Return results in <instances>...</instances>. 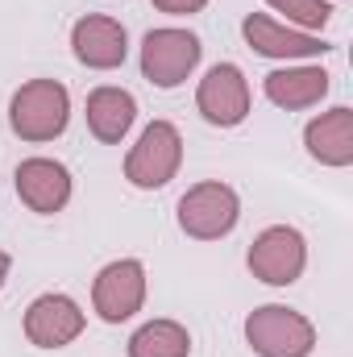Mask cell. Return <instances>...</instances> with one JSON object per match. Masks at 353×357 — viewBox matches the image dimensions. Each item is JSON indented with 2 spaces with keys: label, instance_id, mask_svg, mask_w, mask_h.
<instances>
[{
  "label": "cell",
  "instance_id": "cell-1",
  "mask_svg": "<svg viewBox=\"0 0 353 357\" xmlns=\"http://www.w3.org/2000/svg\"><path fill=\"white\" fill-rule=\"evenodd\" d=\"M71 121V96L59 79H29L8 104V125L21 142H54Z\"/></svg>",
  "mask_w": 353,
  "mask_h": 357
},
{
  "label": "cell",
  "instance_id": "cell-2",
  "mask_svg": "<svg viewBox=\"0 0 353 357\" xmlns=\"http://www.w3.org/2000/svg\"><path fill=\"white\" fill-rule=\"evenodd\" d=\"M246 341H250V349L258 357H308L316 349V328L295 307L266 303L258 312H250Z\"/></svg>",
  "mask_w": 353,
  "mask_h": 357
},
{
  "label": "cell",
  "instance_id": "cell-3",
  "mask_svg": "<svg viewBox=\"0 0 353 357\" xmlns=\"http://www.w3.org/2000/svg\"><path fill=\"white\" fill-rule=\"evenodd\" d=\"M237 216H241L237 191L229 183H216V178L187 187L183 199H179V229L187 237H195V241H220V237H229L233 225H237Z\"/></svg>",
  "mask_w": 353,
  "mask_h": 357
},
{
  "label": "cell",
  "instance_id": "cell-4",
  "mask_svg": "<svg viewBox=\"0 0 353 357\" xmlns=\"http://www.w3.org/2000/svg\"><path fill=\"white\" fill-rule=\"evenodd\" d=\"M183 162V137L171 121H154L146 125V133L137 137V146L125 158V178L142 191H158L179 175Z\"/></svg>",
  "mask_w": 353,
  "mask_h": 357
},
{
  "label": "cell",
  "instance_id": "cell-5",
  "mask_svg": "<svg viewBox=\"0 0 353 357\" xmlns=\"http://www.w3.org/2000/svg\"><path fill=\"white\" fill-rule=\"evenodd\" d=\"M204 46L191 29H150L142 42V75L154 88H179L195 63H200Z\"/></svg>",
  "mask_w": 353,
  "mask_h": 357
},
{
  "label": "cell",
  "instance_id": "cell-6",
  "mask_svg": "<svg viewBox=\"0 0 353 357\" xmlns=\"http://www.w3.org/2000/svg\"><path fill=\"white\" fill-rule=\"evenodd\" d=\"M91 303H96V316L108 320V324H121L133 312H142V303H146V266L137 258L108 262L91 282Z\"/></svg>",
  "mask_w": 353,
  "mask_h": 357
},
{
  "label": "cell",
  "instance_id": "cell-7",
  "mask_svg": "<svg viewBox=\"0 0 353 357\" xmlns=\"http://www.w3.org/2000/svg\"><path fill=\"white\" fill-rule=\"evenodd\" d=\"M195 108L208 125H220V129H233L250 116V84L241 75V67L233 63H216L195 91Z\"/></svg>",
  "mask_w": 353,
  "mask_h": 357
},
{
  "label": "cell",
  "instance_id": "cell-8",
  "mask_svg": "<svg viewBox=\"0 0 353 357\" xmlns=\"http://www.w3.org/2000/svg\"><path fill=\"white\" fill-rule=\"evenodd\" d=\"M303 266H308V245L287 225H270L250 245V270L254 278H262L270 287H291L303 274Z\"/></svg>",
  "mask_w": 353,
  "mask_h": 357
},
{
  "label": "cell",
  "instance_id": "cell-9",
  "mask_svg": "<svg viewBox=\"0 0 353 357\" xmlns=\"http://www.w3.org/2000/svg\"><path fill=\"white\" fill-rule=\"evenodd\" d=\"M13 183H17L21 204L29 212H38V216H54L71 199V171L63 162H54V158H25L17 167Z\"/></svg>",
  "mask_w": 353,
  "mask_h": 357
},
{
  "label": "cell",
  "instance_id": "cell-10",
  "mask_svg": "<svg viewBox=\"0 0 353 357\" xmlns=\"http://www.w3.org/2000/svg\"><path fill=\"white\" fill-rule=\"evenodd\" d=\"M84 333V312L67 295H38L25 312V337L38 349H63Z\"/></svg>",
  "mask_w": 353,
  "mask_h": 357
},
{
  "label": "cell",
  "instance_id": "cell-11",
  "mask_svg": "<svg viewBox=\"0 0 353 357\" xmlns=\"http://www.w3.org/2000/svg\"><path fill=\"white\" fill-rule=\"evenodd\" d=\"M71 46H75V59H80L84 67H91V71H112V67H121L125 54H129L125 25L112 21V17H84V21H75Z\"/></svg>",
  "mask_w": 353,
  "mask_h": 357
},
{
  "label": "cell",
  "instance_id": "cell-12",
  "mask_svg": "<svg viewBox=\"0 0 353 357\" xmlns=\"http://www.w3.org/2000/svg\"><path fill=\"white\" fill-rule=\"evenodd\" d=\"M241 33L266 59H316V54H329V42H320L316 33H303V29H287V25L270 21L266 13H250L241 21Z\"/></svg>",
  "mask_w": 353,
  "mask_h": 357
},
{
  "label": "cell",
  "instance_id": "cell-13",
  "mask_svg": "<svg viewBox=\"0 0 353 357\" xmlns=\"http://www.w3.org/2000/svg\"><path fill=\"white\" fill-rule=\"evenodd\" d=\"M308 154L320 162V167H350L353 162V108H333V112H320L308 133Z\"/></svg>",
  "mask_w": 353,
  "mask_h": 357
},
{
  "label": "cell",
  "instance_id": "cell-14",
  "mask_svg": "<svg viewBox=\"0 0 353 357\" xmlns=\"http://www.w3.org/2000/svg\"><path fill=\"white\" fill-rule=\"evenodd\" d=\"M266 100L287 108V112H299V108H312L329 96V71L324 67H283V71H270L266 75Z\"/></svg>",
  "mask_w": 353,
  "mask_h": 357
},
{
  "label": "cell",
  "instance_id": "cell-15",
  "mask_svg": "<svg viewBox=\"0 0 353 357\" xmlns=\"http://www.w3.org/2000/svg\"><path fill=\"white\" fill-rule=\"evenodd\" d=\"M137 121V100L125 88H96L88 96V129L96 142L117 146Z\"/></svg>",
  "mask_w": 353,
  "mask_h": 357
},
{
  "label": "cell",
  "instance_id": "cell-16",
  "mask_svg": "<svg viewBox=\"0 0 353 357\" xmlns=\"http://www.w3.org/2000/svg\"><path fill=\"white\" fill-rule=\"evenodd\" d=\"M191 333L179 320H150L129 337V357H187Z\"/></svg>",
  "mask_w": 353,
  "mask_h": 357
},
{
  "label": "cell",
  "instance_id": "cell-17",
  "mask_svg": "<svg viewBox=\"0 0 353 357\" xmlns=\"http://www.w3.org/2000/svg\"><path fill=\"white\" fill-rule=\"evenodd\" d=\"M274 13H283L291 25H299L303 33L308 29H324L329 25V17H333V8L324 4V0H266Z\"/></svg>",
  "mask_w": 353,
  "mask_h": 357
},
{
  "label": "cell",
  "instance_id": "cell-18",
  "mask_svg": "<svg viewBox=\"0 0 353 357\" xmlns=\"http://www.w3.org/2000/svg\"><path fill=\"white\" fill-rule=\"evenodd\" d=\"M208 0H154L158 13H171V17H187V13H200Z\"/></svg>",
  "mask_w": 353,
  "mask_h": 357
},
{
  "label": "cell",
  "instance_id": "cell-19",
  "mask_svg": "<svg viewBox=\"0 0 353 357\" xmlns=\"http://www.w3.org/2000/svg\"><path fill=\"white\" fill-rule=\"evenodd\" d=\"M8 266H13V262H8V254L0 250V287H4V278H8Z\"/></svg>",
  "mask_w": 353,
  "mask_h": 357
}]
</instances>
